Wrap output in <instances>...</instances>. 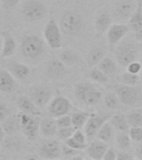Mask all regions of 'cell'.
I'll use <instances>...</instances> for the list:
<instances>
[{
  "instance_id": "cell-17",
  "label": "cell",
  "mask_w": 142,
  "mask_h": 160,
  "mask_svg": "<svg viewBox=\"0 0 142 160\" xmlns=\"http://www.w3.org/2000/svg\"><path fill=\"white\" fill-rule=\"evenodd\" d=\"M111 17L106 11L101 12L98 15L95 22V32L99 37L102 36L107 32L109 28L111 26Z\"/></svg>"
},
{
  "instance_id": "cell-19",
  "label": "cell",
  "mask_w": 142,
  "mask_h": 160,
  "mask_svg": "<svg viewBox=\"0 0 142 160\" xmlns=\"http://www.w3.org/2000/svg\"><path fill=\"white\" fill-rule=\"evenodd\" d=\"M58 126L55 118H44L40 120V133L45 137L50 138L57 134Z\"/></svg>"
},
{
  "instance_id": "cell-9",
  "label": "cell",
  "mask_w": 142,
  "mask_h": 160,
  "mask_svg": "<svg viewBox=\"0 0 142 160\" xmlns=\"http://www.w3.org/2000/svg\"><path fill=\"white\" fill-rule=\"evenodd\" d=\"M45 74L53 81L64 79L68 74L67 65L59 58H52L47 62L45 68Z\"/></svg>"
},
{
  "instance_id": "cell-30",
  "label": "cell",
  "mask_w": 142,
  "mask_h": 160,
  "mask_svg": "<svg viewBox=\"0 0 142 160\" xmlns=\"http://www.w3.org/2000/svg\"><path fill=\"white\" fill-rule=\"evenodd\" d=\"M60 59L62 61L65 65L70 66V65L75 64L79 61V56L75 51L71 49H65L60 52Z\"/></svg>"
},
{
  "instance_id": "cell-49",
  "label": "cell",
  "mask_w": 142,
  "mask_h": 160,
  "mask_svg": "<svg viewBox=\"0 0 142 160\" xmlns=\"http://www.w3.org/2000/svg\"><path fill=\"white\" fill-rule=\"evenodd\" d=\"M5 131L3 129V127H2L1 125H0V141H2L3 138H4V136H5Z\"/></svg>"
},
{
  "instance_id": "cell-32",
  "label": "cell",
  "mask_w": 142,
  "mask_h": 160,
  "mask_svg": "<svg viewBox=\"0 0 142 160\" xmlns=\"http://www.w3.org/2000/svg\"><path fill=\"white\" fill-rule=\"evenodd\" d=\"M115 140H116V144L120 150L126 151L130 148L131 138H130L129 133L127 134V133H125V132H120L116 136Z\"/></svg>"
},
{
  "instance_id": "cell-35",
  "label": "cell",
  "mask_w": 142,
  "mask_h": 160,
  "mask_svg": "<svg viewBox=\"0 0 142 160\" xmlns=\"http://www.w3.org/2000/svg\"><path fill=\"white\" fill-rule=\"evenodd\" d=\"M18 125H19V122L16 121L14 118H8L4 120L3 122V129L8 134H13L18 129Z\"/></svg>"
},
{
  "instance_id": "cell-14",
  "label": "cell",
  "mask_w": 142,
  "mask_h": 160,
  "mask_svg": "<svg viewBox=\"0 0 142 160\" xmlns=\"http://www.w3.org/2000/svg\"><path fill=\"white\" fill-rule=\"evenodd\" d=\"M130 29L129 25L121 22L111 25L106 32L107 40L110 46H115L118 44L127 35Z\"/></svg>"
},
{
  "instance_id": "cell-38",
  "label": "cell",
  "mask_w": 142,
  "mask_h": 160,
  "mask_svg": "<svg viewBox=\"0 0 142 160\" xmlns=\"http://www.w3.org/2000/svg\"><path fill=\"white\" fill-rule=\"evenodd\" d=\"M128 132L132 141L142 142V127H130Z\"/></svg>"
},
{
  "instance_id": "cell-47",
  "label": "cell",
  "mask_w": 142,
  "mask_h": 160,
  "mask_svg": "<svg viewBox=\"0 0 142 160\" xmlns=\"http://www.w3.org/2000/svg\"><path fill=\"white\" fill-rule=\"evenodd\" d=\"M134 36H135V38L136 39V41L142 42V28L140 29H138L136 31H135Z\"/></svg>"
},
{
  "instance_id": "cell-50",
  "label": "cell",
  "mask_w": 142,
  "mask_h": 160,
  "mask_svg": "<svg viewBox=\"0 0 142 160\" xmlns=\"http://www.w3.org/2000/svg\"><path fill=\"white\" fill-rule=\"evenodd\" d=\"M2 46H3V42L2 41L0 40V54H1V51H2Z\"/></svg>"
},
{
  "instance_id": "cell-4",
  "label": "cell",
  "mask_w": 142,
  "mask_h": 160,
  "mask_svg": "<svg viewBox=\"0 0 142 160\" xmlns=\"http://www.w3.org/2000/svg\"><path fill=\"white\" fill-rule=\"evenodd\" d=\"M40 118L38 115L27 114L22 112L18 115L19 126L28 139L34 140L39 131Z\"/></svg>"
},
{
  "instance_id": "cell-33",
  "label": "cell",
  "mask_w": 142,
  "mask_h": 160,
  "mask_svg": "<svg viewBox=\"0 0 142 160\" xmlns=\"http://www.w3.org/2000/svg\"><path fill=\"white\" fill-rule=\"evenodd\" d=\"M140 79V78L139 74L131 73L128 71L122 72L120 76V81L121 83L125 85H130V86H135V84H137Z\"/></svg>"
},
{
  "instance_id": "cell-24",
  "label": "cell",
  "mask_w": 142,
  "mask_h": 160,
  "mask_svg": "<svg viewBox=\"0 0 142 160\" xmlns=\"http://www.w3.org/2000/svg\"><path fill=\"white\" fill-rule=\"evenodd\" d=\"M105 58V51L101 48H93L86 57V62L90 68L95 67L100 63L101 60Z\"/></svg>"
},
{
  "instance_id": "cell-22",
  "label": "cell",
  "mask_w": 142,
  "mask_h": 160,
  "mask_svg": "<svg viewBox=\"0 0 142 160\" xmlns=\"http://www.w3.org/2000/svg\"><path fill=\"white\" fill-rule=\"evenodd\" d=\"M10 72L17 79L25 80L31 73V70L27 65L21 62H14L10 64Z\"/></svg>"
},
{
  "instance_id": "cell-44",
  "label": "cell",
  "mask_w": 142,
  "mask_h": 160,
  "mask_svg": "<svg viewBox=\"0 0 142 160\" xmlns=\"http://www.w3.org/2000/svg\"><path fill=\"white\" fill-rule=\"evenodd\" d=\"M19 1L20 0H1L3 7L5 9H12L17 6Z\"/></svg>"
},
{
  "instance_id": "cell-8",
  "label": "cell",
  "mask_w": 142,
  "mask_h": 160,
  "mask_svg": "<svg viewBox=\"0 0 142 160\" xmlns=\"http://www.w3.org/2000/svg\"><path fill=\"white\" fill-rule=\"evenodd\" d=\"M119 99L122 104L125 106H134L139 102L140 98V90L135 86L120 85L115 88Z\"/></svg>"
},
{
  "instance_id": "cell-43",
  "label": "cell",
  "mask_w": 142,
  "mask_h": 160,
  "mask_svg": "<svg viewBox=\"0 0 142 160\" xmlns=\"http://www.w3.org/2000/svg\"><path fill=\"white\" fill-rule=\"evenodd\" d=\"M103 159L105 160H115L117 159V152H115L113 148H108Z\"/></svg>"
},
{
  "instance_id": "cell-48",
  "label": "cell",
  "mask_w": 142,
  "mask_h": 160,
  "mask_svg": "<svg viewBox=\"0 0 142 160\" xmlns=\"http://www.w3.org/2000/svg\"><path fill=\"white\" fill-rule=\"evenodd\" d=\"M135 158L138 159H142V145L139 146L135 150Z\"/></svg>"
},
{
  "instance_id": "cell-34",
  "label": "cell",
  "mask_w": 142,
  "mask_h": 160,
  "mask_svg": "<svg viewBox=\"0 0 142 160\" xmlns=\"http://www.w3.org/2000/svg\"><path fill=\"white\" fill-rule=\"evenodd\" d=\"M90 78L98 83H106L108 82V75L105 74V72H102L101 70L97 68H93L90 72Z\"/></svg>"
},
{
  "instance_id": "cell-39",
  "label": "cell",
  "mask_w": 142,
  "mask_h": 160,
  "mask_svg": "<svg viewBox=\"0 0 142 160\" xmlns=\"http://www.w3.org/2000/svg\"><path fill=\"white\" fill-rule=\"evenodd\" d=\"M56 123H57L58 128H65L73 126L71 116L68 114L60 116V117L56 118Z\"/></svg>"
},
{
  "instance_id": "cell-3",
  "label": "cell",
  "mask_w": 142,
  "mask_h": 160,
  "mask_svg": "<svg viewBox=\"0 0 142 160\" xmlns=\"http://www.w3.org/2000/svg\"><path fill=\"white\" fill-rule=\"evenodd\" d=\"M20 52L26 58H39L45 52L44 41L37 35H26L21 41Z\"/></svg>"
},
{
  "instance_id": "cell-51",
  "label": "cell",
  "mask_w": 142,
  "mask_h": 160,
  "mask_svg": "<svg viewBox=\"0 0 142 160\" xmlns=\"http://www.w3.org/2000/svg\"><path fill=\"white\" fill-rule=\"evenodd\" d=\"M137 1H138V2H141L142 3V0H137Z\"/></svg>"
},
{
  "instance_id": "cell-20",
  "label": "cell",
  "mask_w": 142,
  "mask_h": 160,
  "mask_svg": "<svg viewBox=\"0 0 142 160\" xmlns=\"http://www.w3.org/2000/svg\"><path fill=\"white\" fill-rule=\"evenodd\" d=\"M18 108L22 112L31 115H39V111L34 101L27 96H21L17 101Z\"/></svg>"
},
{
  "instance_id": "cell-6",
  "label": "cell",
  "mask_w": 142,
  "mask_h": 160,
  "mask_svg": "<svg viewBox=\"0 0 142 160\" xmlns=\"http://www.w3.org/2000/svg\"><path fill=\"white\" fill-rule=\"evenodd\" d=\"M22 13L25 19L34 22L45 18L47 13V8L46 6L39 0H29L23 5Z\"/></svg>"
},
{
  "instance_id": "cell-16",
  "label": "cell",
  "mask_w": 142,
  "mask_h": 160,
  "mask_svg": "<svg viewBox=\"0 0 142 160\" xmlns=\"http://www.w3.org/2000/svg\"><path fill=\"white\" fill-rule=\"evenodd\" d=\"M108 149L107 142L102 140H93L87 147V154L90 158L95 160L103 159L106 150Z\"/></svg>"
},
{
  "instance_id": "cell-40",
  "label": "cell",
  "mask_w": 142,
  "mask_h": 160,
  "mask_svg": "<svg viewBox=\"0 0 142 160\" xmlns=\"http://www.w3.org/2000/svg\"><path fill=\"white\" fill-rule=\"evenodd\" d=\"M65 143L68 145V146H70V147L73 148H75V149L77 150H81L85 149V148H87L88 147V143L87 144H84V143H81V142H78L75 139H74L72 137L69 138V139L65 140Z\"/></svg>"
},
{
  "instance_id": "cell-28",
  "label": "cell",
  "mask_w": 142,
  "mask_h": 160,
  "mask_svg": "<svg viewBox=\"0 0 142 160\" xmlns=\"http://www.w3.org/2000/svg\"><path fill=\"white\" fill-rule=\"evenodd\" d=\"M130 127H142V108H134L126 114Z\"/></svg>"
},
{
  "instance_id": "cell-46",
  "label": "cell",
  "mask_w": 142,
  "mask_h": 160,
  "mask_svg": "<svg viewBox=\"0 0 142 160\" xmlns=\"http://www.w3.org/2000/svg\"><path fill=\"white\" fill-rule=\"evenodd\" d=\"M135 156L132 155L130 152H125L121 150L120 152L117 153V160H132L135 159Z\"/></svg>"
},
{
  "instance_id": "cell-37",
  "label": "cell",
  "mask_w": 142,
  "mask_h": 160,
  "mask_svg": "<svg viewBox=\"0 0 142 160\" xmlns=\"http://www.w3.org/2000/svg\"><path fill=\"white\" fill-rule=\"evenodd\" d=\"M61 154L66 158L74 159V158L80 154V150L75 149V148H73L68 146L66 143H65V144L61 145Z\"/></svg>"
},
{
  "instance_id": "cell-18",
  "label": "cell",
  "mask_w": 142,
  "mask_h": 160,
  "mask_svg": "<svg viewBox=\"0 0 142 160\" xmlns=\"http://www.w3.org/2000/svg\"><path fill=\"white\" fill-rule=\"evenodd\" d=\"M16 88V82L13 75L7 70H0V91L12 92Z\"/></svg>"
},
{
  "instance_id": "cell-15",
  "label": "cell",
  "mask_w": 142,
  "mask_h": 160,
  "mask_svg": "<svg viewBox=\"0 0 142 160\" xmlns=\"http://www.w3.org/2000/svg\"><path fill=\"white\" fill-rule=\"evenodd\" d=\"M61 155V145L56 140H49L40 146L39 156L45 159H56Z\"/></svg>"
},
{
  "instance_id": "cell-21",
  "label": "cell",
  "mask_w": 142,
  "mask_h": 160,
  "mask_svg": "<svg viewBox=\"0 0 142 160\" xmlns=\"http://www.w3.org/2000/svg\"><path fill=\"white\" fill-rule=\"evenodd\" d=\"M17 43L15 41L14 38L12 35L6 33L3 40L2 51H1V58H8L12 56L16 51Z\"/></svg>"
},
{
  "instance_id": "cell-31",
  "label": "cell",
  "mask_w": 142,
  "mask_h": 160,
  "mask_svg": "<svg viewBox=\"0 0 142 160\" xmlns=\"http://www.w3.org/2000/svg\"><path fill=\"white\" fill-rule=\"evenodd\" d=\"M120 102V101L119 99V97L115 92L110 91L105 94V98H104V103H105V107L109 109L113 110L118 108Z\"/></svg>"
},
{
  "instance_id": "cell-12",
  "label": "cell",
  "mask_w": 142,
  "mask_h": 160,
  "mask_svg": "<svg viewBox=\"0 0 142 160\" xmlns=\"http://www.w3.org/2000/svg\"><path fill=\"white\" fill-rule=\"evenodd\" d=\"M110 115H97L93 113L85 125V133L89 138L95 137L103 124L109 121Z\"/></svg>"
},
{
  "instance_id": "cell-10",
  "label": "cell",
  "mask_w": 142,
  "mask_h": 160,
  "mask_svg": "<svg viewBox=\"0 0 142 160\" xmlns=\"http://www.w3.org/2000/svg\"><path fill=\"white\" fill-rule=\"evenodd\" d=\"M72 109V104L68 98L63 96H57L50 102L48 112L51 117L57 118L68 114Z\"/></svg>"
},
{
  "instance_id": "cell-1",
  "label": "cell",
  "mask_w": 142,
  "mask_h": 160,
  "mask_svg": "<svg viewBox=\"0 0 142 160\" xmlns=\"http://www.w3.org/2000/svg\"><path fill=\"white\" fill-rule=\"evenodd\" d=\"M74 95L78 101L87 106H94L100 102L102 93L90 82H80L75 85Z\"/></svg>"
},
{
  "instance_id": "cell-25",
  "label": "cell",
  "mask_w": 142,
  "mask_h": 160,
  "mask_svg": "<svg viewBox=\"0 0 142 160\" xmlns=\"http://www.w3.org/2000/svg\"><path fill=\"white\" fill-rule=\"evenodd\" d=\"M110 123L114 128L117 129L120 132H128L130 129V125L128 123L126 115L115 114L110 118Z\"/></svg>"
},
{
  "instance_id": "cell-23",
  "label": "cell",
  "mask_w": 142,
  "mask_h": 160,
  "mask_svg": "<svg viewBox=\"0 0 142 160\" xmlns=\"http://www.w3.org/2000/svg\"><path fill=\"white\" fill-rule=\"evenodd\" d=\"M128 25L132 31H136L142 28V4L141 2H138L137 7L135 12L128 20Z\"/></svg>"
},
{
  "instance_id": "cell-41",
  "label": "cell",
  "mask_w": 142,
  "mask_h": 160,
  "mask_svg": "<svg viewBox=\"0 0 142 160\" xmlns=\"http://www.w3.org/2000/svg\"><path fill=\"white\" fill-rule=\"evenodd\" d=\"M128 72H131V73H135V74H139L142 71V64L141 62H138V61H134V62H130V64L126 67Z\"/></svg>"
},
{
  "instance_id": "cell-13",
  "label": "cell",
  "mask_w": 142,
  "mask_h": 160,
  "mask_svg": "<svg viewBox=\"0 0 142 160\" xmlns=\"http://www.w3.org/2000/svg\"><path fill=\"white\" fill-rule=\"evenodd\" d=\"M30 98L38 108H44L51 101L52 91L46 86H36L30 90Z\"/></svg>"
},
{
  "instance_id": "cell-42",
  "label": "cell",
  "mask_w": 142,
  "mask_h": 160,
  "mask_svg": "<svg viewBox=\"0 0 142 160\" xmlns=\"http://www.w3.org/2000/svg\"><path fill=\"white\" fill-rule=\"evenodd\" d=\"M72 138L76 140V141H78V142L84 143V144H87V142H87V140H86V135L80 129H76V131L75 132Z\"/></svg>"
},
{
  "instance_id": "cell-7",
  "label": "cell",
  "mask_w": 142,
  "mask_h": 160,
  "mask_svg": "<svg viewBox=\"0 0 142 160\" xmlns=\"http://www.w3.org/2000/svg\"><path fill=\"white\" fill-rule=\"evenodd\" d=\"M61 32L60 27L53 18L48 21L44 29V37L50 48L59 49L62 47Z\"/></svg>"
},
{
  "instance_id": "cell-45",
  "label": "cell",
  "mask_w": 142,
  "mask_h": 160,
  "mask_svg": "<svg viewBox=\"0 0 142 160\" xmlns=\"http://www.w3.org/2000/svg\"><path fill=\"white\" fill-rule=\"evenodd\" d=\"M9 114V109L5 104L0 102V121H4Z\"/></svg>"
},
{
  "instance_id": "cell-29",
  "label": "cell",
  "mask_w": 142,
  "mask_h": 160,
  "mask_svg": "<svg viewBox=\"0 0 142 160\" xmlns=\"http://www.w3.org/2000/svg\"><path fill=\"white\" fill-rule=\"evenodd\" d=\"M92 114L93 113H90V112H75L71 116L73 126L76 128L77 129H80L82 127H85V123L89 119V118Z\"/></svg>"
},
{
  "instance_id": "cell-11",
  "label": "cell",
  "mask_w": 142,
  "mask_h": 160,
  "mask_svg": "<svg viewBox=\"0 0 142 160\" xmlns=\"http://www.w3.org/2000/svg\"><path fill=\"white\" fill-rule=\"evenodd\" d=\"M136 7L134 0H117L114 7V16L117 21L129 20Z\"/></svg>"
},
{
  "instance_id": "cell-27",
  "label": "cell",
  "mask_w": 142,
  "mask_h": 160,
  "mask_svg": "<svg viewBox=\"0 0 142 160\" xmlns=\"http://www.w3.org/2000/svg\"><path fill=\"white\" fill-rule=\"evenodd\" d=\"M98 68L108 76L114 74L115 72H117L118 69L116 62L112 58L107 57H105L100 61V63L98 64Z\"/></svg>"
},
{
  "instance_id": "cell-36",
  "label": "cell",
  "mask_w": 142,
  "mask_h": 160,
  "mask_svg": "<svg viewBox=\"0 0 142 160\" xmlns=\"http://www.w3.org/2000/svg\"><path fill=\"white\" fill-rule=\"evenodd\" d=\"M76 128L74 126H70V127H65V128H59L57 131V135L58 137L60 138V139L62 140H67L73 137V135L76 131Z\"/></svg>"
},
{
  "instance_id": "cell-2",
  "label": "cell",
  "mask_w": 142,
  "mask_h": 160,
  "mask_svg": "<svg viewBox=\"0 0 142 160\" xmlns=\"http://www.w3.org/2000/svg\"><path fill=\"white\" fill-rule=\"evenodd\" d=\"M60 29L67 36H77L84 28V20L80 13L75 11H67L61 16Z\"/></svg>"
},
{
  "instance_id": "cell-52",
  "label": "cell",
  "mask_w": 142,
  "mask_h": 160,
  "mask_svg": "<svg viewBox=\"0 0 142 160\" xmlns=\"http://www.w3.org/2000/svg\"><path fill=\"white\" fill-rule=\"evenodd\" d=\"M141 80H142V73H141Z\"/></svg>"
},
{
  "instance_id": "cell-26",
  "label": "cell",
  "mask_w": 142,
  "mask_h": 160,
  "mask_svg": "<svg viewBox=\"0 0 142 160\" xmlns=\"http://www.w3.org/2000/svg\"><path fill=\"white\" fill-rule=\"evenodd\" d=\"M114 127L110 123V121L105 122L103 126L100 128V129L98 131L96 138L98 139L102 140L105 142H110L114 138Z\"/></svg>"
},
{
  "instance_id": "cell-5",
  "label": "cell",
  "mask_w": 142,
  "mask_h": 160,
  "mask_svg": "<svg viewBox=\"0 0 142 160\" xmlns=\"http://www.w3.org/2000/svg\"><path fill=\"white\" fill-rule=\"evenodd\" d=\"M139 54L137 46L132 42H124L115 49V55L117 62L123 67H127L130 62L136 61Z\"/></svg>"
}]
</instances>
